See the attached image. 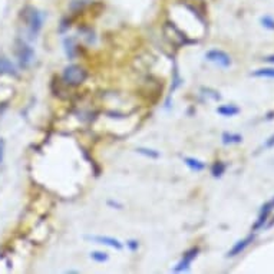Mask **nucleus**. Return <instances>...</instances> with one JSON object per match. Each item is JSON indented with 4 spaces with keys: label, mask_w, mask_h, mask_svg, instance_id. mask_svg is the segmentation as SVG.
Listing matches in <instances>:
<instances>
[{
    "label": "nucleus",
    "mask_w": 274,
    "mask_h": 274,
    "mask_svg": "<svg viewBox=\"0 0 274 274\" xmlns=\"http://www.w3.org/2000/svg\"><path fill=\"white\" fill-rule=\"evenodd\" d=\"M164 33L167 36L169 42L172 43L177 48H181V46H185L188 43H192V41L188 39V36H185L181 29L178 28L177 25L171 23V22H167L165 26H164Z\"/></svg>",
    "instance_id": "nucleus-4"
},
{
    "label": "nucleus",
    "mask_w": 274,
    "mask_h": 274,
    "mask_svg": "<svg viewBox=\"0 0 274 274\" xmlns=\"http://www.w3.org/2000/svg\"><path fill=\"white\" fill-rule=\"evenodd\" d=\"M274 147V134L266 141V144H264V148H273Z\"/></svg>",
    "instance_id": "nucleus-21"
},
{
    "label": "nucleus",
    "mask_w": 274,
    "mask_h": 274,
    "mask_svg": "<svg viewBox=\"0 0 274 274\" xmlns=\"http://www.w3.org/2000/svg\"><path fill=\"white\" fill-rule=\"evenodd\" d=\"M3 148H5V142L3 141H0V162L3 160Z\"/></svg>",
    "instance_id": "nucleus-24"
},
{
    "label": "nucleus",
    "mask_w": 274,
    "mask_h": 274,
    "mask_svg": "<svg viewBox=\"0 0 274 274\" xmlns=\"http://www.w3.org/2000/svg\"><path fill=\"white\" fill-rule=\"evenodd\" d=\"M84 239L92 241V243H96V244L111 247L115 250H122V247H124L120 240L115 239V237H109V236H85Z\"/></svg>",
    "instance_id": "nucleus-7"
},
{
    "label": "nucleus",
    "mask_w": 274,
    "mask_h": 274,
    "mask_svg": "<svg viewBox=\"0 0 274 274\" xmlns=\"http://www.w3.org/2000/svg\"><path fill=\"white\" fill-rule=\"evenodd\" d=\"M198 254H200V248H198V247H192L190 250H187V251L184 253L183 259L178 261V264H177L175 267L172 268V271H174V273H183V271L190 270L192 261L197 259Z\"/></svg>",
    "instance_id": "nucleus-6"
},
{
    "label": "nucleus",
    "mask_w": 274,
    "mask_h": 274,
    "mask_svg": "<svg viewBox=\"0 0 274 274\" xmlns=\"http://www.w3.org/2000/svg\"><path fill=\"white\" fill-rule=\"evenodd\" d=\"M86 77H88V72L82 66L75 64L68 65L65 68L64 75H62L64 82L66 85H69V86H79V85H82L86 81Z\"/></svg>",
    "instance_id": "nucleus-3"
},
{
    "label": "nucleus",
    "mask_w": 274,
    "mask_h": 274,
    "mask_svg": "<svg viewBox=\"0 0 274 274\" xmlns=\"http://www.w3.org/2000/svg\"><path fill=\"white\" fill-rule=\"evenodd\" d=\"M108 205H111V207H116L118 210H121V208H122V204L116 203V201H112V200H109V201H108Z\"/></svg>",
    "instance_id": "nucleus-22"
},
{
    "label": "nucleus",
    "mask_w": 274,
    "mask_h": 274,
    "mask_svg": "<svg viewBox=\"0 0 274 274\" xmlns=\"http://www.w3.org/2000/svg\"><path fill=\"white\" fill-rule=\"evenodd\" d=\"M21 21L23 22L30 39H36V36L39 35V32L43 28L42 12H39L33 6H26L25 9H22Z\"/></svg>",
    "instance_id": "nucleus-1"
},
{
    "label": "nucleus",
    "mask_w": 274,
    "mask_h": 274,
    "mask_svg": "<svg viewBox=\"0 0 274 274\" xmlns=\"http://www.w3.org/2000/svg\"><path fill=\"white\" fill-rule=\"evenodd\" d=\"M263 61H264V62H267V64H273L274 65V53H273V55H268V56L263 57Z\"/></svg>",
    "instance_id": "nucleus-23"
},
{
    "label": "nucleus",
    "mask_w": 274,
    "mask_h": 274,
    "mask_svg": "<svg viewBox=\"0 0 274 274\" xmlns=\"http://www.w3.org/2000/svg\"><path fill=\"white\" fill-rule=\"evenodd\" d=\"M91 259L96 263H105L109 259V256L104 251H92L91 253Z\"/></svg>",
    "instance_id": "nucleus-18"
},
{
    "label": "nucleus",
    "mask_w": 274,
    "mask_h": 274,
    "mask_svg": "<svg viewBox=\"0 0 274 274\" xmlns=\"http://www.w3.org/2000/svg\"><path fill=\"white\" fill-rule=\"evenodd\" d=\"M0 75H7V76H17V70L9 59L5 56H0Z\"/></svg>",
    "instance_id": "nucleus-10"
},
{
    "label": "nucleus",
    "mask_w": 274,
    "mask_h": 274,
    "mask_svg": "<svg viewBox=\"0 0 274 274\" xmlns=\"http://www.w3.org/2000/svg\"><path fill=\"white\" fill-rule=\"evenodd\" d=\"M221 141H223V144H224V145L241 144V142H243V135L225 131V132H223V135H221Z\"/></svg>",
    "instance_id": "nucleus-12"
},
{
    "label": "nucleus",
    "mask_w": 274,
    "mask_h": 274,
    "mask_svg": "<svg viewBox=\"0 0 274 274\" xmlns=\"http://www.w3.org/2000/svg\"><path fill=\"white\" fill-rule=\"evenodd\" d=\"M184 162L191 171H195V172H200V171H203L205 168L204 162L194 158V156H184Z\"/></svg>",
    "instance_id": "nucleus-13"
},
{
    "label": "nucleus",
    "mask_w": 274,
    "mask_h": 274,
    "mask_svg": "<svg viewBox=\"0 0 274 274\" xmlns=\"http://www.w3.org/2000/svg\"><path fill=\"white\" fill-rule=\"evenodd\" d=\"M254 239H256V236L254 234H250V236H247L246 239L243 240H239L234 246H232V248L227 253V257H236V256H239V254H241L244 250H246L247 247L250 246L251 243L254 241Z\"/></svg>",
    "instance_id": "nucleus-9"
},
{
    "label": "nucleus",
    "mask_w": 274,
    "mask_h": 274,
    "mask_svg": "<svg viewBox=\"0 0 274 274\" xmlns=\"http://www.w3.org/2000/svg\"><path fill=\"white\" fill-rule=\"evenodd\" d=\"M225 169H227V165H225L223 161H216L212 164V167H211V174L214 178H220V177H223V174L225 172Z\"/></svg>",
    "instance_id": "nucleus-14"
},
{
    "label": "nucleus",
    "mask_w": 274,
    "mask_h": 274,
    "mask_svg": "<svg viewBox=\"0 0 274 274\" xmlns=\"http://www.w3.org/2000/svg\"><path fill=\"white\" fill-rule=\"evenodd\" d=\"M251 76L274 79V68H261V69L254 70V72H251Z\"/></svg>",
    "instance_id": "nucleus-15"
},
{
    "label": "nucleus",
    "mask_w": 274,
    "mask_h": 274,
    "mask_svg": "<svg viewBox=\"0 0 274 274\" xmlns=\"http://www.w3.org/2000/svg\"><path fill=\"white\" fill-rule=\"evenodd\" d=\"M127 247L131 250V251H136L140 248V243L136 240H128Z\"/></svg>",
    "instance_id": "nucleus-20"
},
{
    "label": "nucleus",
    "mask_w": 274,
    "mask_h": 274,
    "mask_svg": "<svg viewBox=\"0 0 274 274\" xmlns=\"http://www.w3.org/2000/svg\"><path fill=\"white\" fill-rule=\"evenodd\" d=\"M65 46H66V53H68V56L72 59V57L75 56V50H76V45H75V39H66L65 41Z\"/></svg>",
    "instance_id": "nucleus-17"
},
{
    "label": "nucleus",
    "mask_w": 274,
    "mask_h": 274,
    "mask_svg": "<svg viewBox=\"0 0 274 274\" xmlns=\"http://www.w3.org/2000/svg\"><path fill=\"white\" fill-rule=\"evenodd\" d=\"M261 25H263L264 28L274 30V19L273 17H270V16H264V17H261Z\"/></svg>",
    "instance_id": "nucleus-19"
},
{
    "label": "nucleus",
    "mask_w": 274,
    "mask_h": 274,
    "mask_svg": "<svg viewBox=\"0 0 274 274\" xmlns=\"http://www.w3.org/2000/svg\"><path fill=\"white\" fill-rule=\"evenodd\" d=\"M274 210V198L273 200H270L267 201L266 204L261 207L260 212H259V217H257V221H256V224L253 225V231H257V230H260L261 227H264V224L267 223L268 217H270V214L273 212Z\"/></svg>",
    "instance_id": "nucleus-8"
},
{
    "label": "nucleus",
    "mask_w": 274,
    "mask_h": 274,
    "mask_svg": "<svg viewBox=\"0 0 274 274\" xmlns=\"http://www.w3.org/2000/svg\"><path fill=\"white\" fill-rule=\"evenodd\" d=\"M136 152L141 155H145L148 158H152V160L160 158V152L155 151V149H149V148H136Z\"/></svg>",
    "instance_id": "nucleus-16"
},
{
    "label": "nucleus",
    "mask_w": 274,
    "mask_h": 274,
    "mask_svg": "<svg viewBox=\"0 0 274 274\" xmlns=\"http://www.w3.org/2000/svg\"><path fill=\"white\" fill-rule=\"evenodd\" d=\"M216 112L221 116L230 118V116H236L240 113V108L236 105H221L216 109Z\"/></svg>",
    "instance_id": "nucleus-11"
},
{
    "label": "nucleus",
    "mask_w": 274,
    "mask_h": 274,
    "mask_svg": "<svg viewBox=\"0 0 274 274\" xmlns=\"http://www.w3.org/2000/svg\"><path fill=\"white\" fill-rule=\"evenodd\" d=\"M14 55L17 57L22 68H28L29 65L35 61V50L23 39L14 41Z\"/></svg>",
    "instance_id": "nucleus-2"
},
{
    "label": "nucleus",
    "mask_w": 274,
    "mask_h": 274,
    "mask_svg": "<svg viewBox=\"0 0 274 274\" xmlns=\"http://www.w3.org/2000/svg\"><path fill=\"white\" fill-rule=\"evenodd\" d=\"M205 59L211 62V64L218 65L220 68H230L231 66V57L230 55L221 49H211L205 53Z\"/></svg>",
    "instance_id": "nucleus-5"
}]
</instances>
